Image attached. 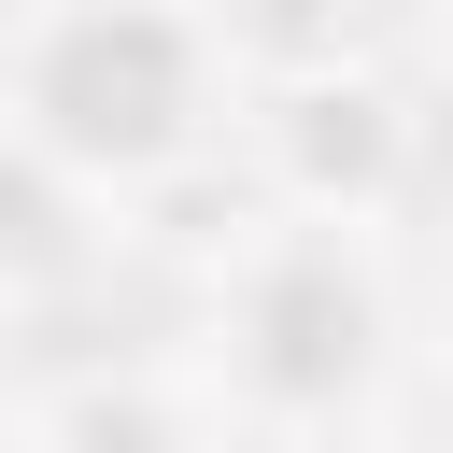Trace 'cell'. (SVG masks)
Here are the masks:
<instances>
[{
  "instance_id": "cell-2",
  "label": "cell",
  "mask_w": 453,
  "mask_h": 453,
  "mask_svg": "<svg viewBox=\"0 0 453 453\" xmlns=\"http://www.w3.org/2000/svg\"><path fill=\"white\" fill-rule=\"evenodd\" d=\"M382 156H396V142H382V99H354V85H311V99H297V170H311V184H340V170L382 184Z\"/></svg>"
},
{
  "instance_id": "cell-1",
  "label": "cell",
  "mask_w": 453,
  "mask_h": 453,
  "mask_svg": "<svg viewBox=\"0 0 453 453\" xmlns=\"http://www.w3.org/2000/svg\"><path fill=\"white\" fill-rule=\"evenodd\" d=\"M28 113L57 156H113V170H156L198 113V42L156 14V0H85L28 42Z\"/></svg>"
}]
</instances>
